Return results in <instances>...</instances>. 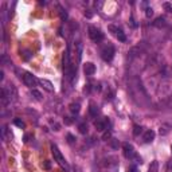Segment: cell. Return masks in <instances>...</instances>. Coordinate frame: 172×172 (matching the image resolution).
Instances as JSON below:
<instances>
[{
  "mask_svg": "<svg viewBox=\"0 0 172 172\" xmlns=\"http://www.w3.org/2000/svg\"><path fill=\"white\" fill-rule=\"evenodd\" d=\"M171 152H172V145H171Z\"/></svg>",
  "mask_w": 172,
  "mask_h": 172,
  "instance_id": "d6a6232c",
  "label": "cell"
},
{
  "mask_svg": "<svg viewBox=\"0 0 172 172\" xmlns=\"http://www.w3.org/2000/svg\"><path fill=\"white\" fill-rule=\"evenodd\" d=\"M94 126H96V129H97L98 132H102V130H105L106 129V125L104 121H96L94 122Z\"/></svg>",
  "mask_w": 172,
  "mask_h": 172,
  "instance_id": "7c38bea8",
  "label": "cell"
},
{
  "mask_svg": "<svg viewBox=\"0 0 172 172\" xmlns=\"http://www.w3.org/2000/svg\"><path fill=\"white\" fill-rule=\"evenodd\" d=\"M78 129H79V133H82V134H86V133H87V125H86L85 122L79 124Z\"/></svg>",
  "mask_w": 172,
  "mask_h": 172,
  "instance_id": "e0dca14e",
  "label": "cell"
},
{
  "mask_svg": "<svg viewBox=\"0 0 172 172\" xmlns=\"http://www.w3.org/2000/svg\"><path fill=\"white\" fill-rule=\"evenodd\" d=\"M85 16L86 18H91V12H85Z\"/></svg>",
  "mask_w": 172,
  "mask_h": 172,
  "instance_id": "1f68e13d",
  "label": "cell"
},
{
  "mask_svg": "<svg viewBox=\"0 0 172 172\" xmlns=\"http://www.w3.org/2000/svg\"><path fill=\"white\" fill-rule=\"evenodd\" d=\"M163 8H164L167 12H172V4L168 3V1H165V3H163Z\"/></svg>",
  "mask_w": 172,
  "mask_h": 172,
  "instance_id": "603a6c76",
  "label": "cell"
},
{
  "mask_svg": "<svg viewBox=\"0 0 172 172\" xmlns=\"http://www.w3.org/2000/svg\"><path fill=\"white\" fill-rule=\"evenodd\" d=\"M50 124H51V125H53V126H54V128H55V130H59V128H61V126H59V125H58V124H57V122H55V121H50Z\"/></svg>",
  "mask_w": 172,
  "mask_h": 172,
  "instance_id": "4dcf8cb0",
  "label": "cell"
},
{
  "mask_svg": "<svg viewBox=\"0 0 172 172\" xmlns=\"http://www.w3.org/2000/svg\"><path fill=\"white\" fill-rule=\"evenodd\" d=\"M31 94L36 98V100H42V94H40V91H38V90L32 89V90H31Z\"/></svg>",
  "mask_w": 172,
  "mask_h": 172,
  "instance_id": "7402d4cb",
  "label": "cell"
},
{
  "mask_svg": "<svg viewBox=\"0 0 172 172\" xmlns=\"http://www.w3.org/2000/svg\"><path fill=\"white\" fill-rule=\"evenodd\" d=\"M108 28H109V31H112L113 34H117V31H118V28L116 27V26H113V24H110Z\"/></svg>",
  "mask_w": 172,
  "mask_h": 172,
  "instance_id": "4316f807",
  "label": "cell"
},
{
  "mask_svg": "<svg viewBox=\"0 0 172 172\" xmlns=\"http://www.w3.org/2000/svg\"><path fill=\"white\" fill-rule=\"evenodd\" d=\"M116 35H117V39L120 40V42H126V36H125V34H124L121 30H118Z\"/></svg>",
  "mask_w": 172,
  "mask_h": 172,
  "instance_id": "9a60e30c",
  "label": "cell"
},
{
  "mask_svg": "<svg viewBox=\"0 0 172 172\" xmlns=\"http://www.w3.org/2000/svg\"><path fill=\"white\" fill-rule=\"evenodd\" d=\"M89 113H90V116H91V117H96V116L98 114V109H97V106L94 105L93 102H91V104L89 105Z\"/></svg>",
  "mask_w": 172,
  "mask_h": 172,
  "instance_id": "8fae6325",
  "label": "cell"
},
{
  "mask_svg": "<svg viewBox=\"0 0 172 172\" xmlns=\"http://www.w3.org/2000/svg\"><path fill=\"white\" fill-rule=\"evenodd\" d=\"M110 141V147L113 149H117L118 148V145H120V143H118V140H116V139H112V140H109Z\"/></svg>",
  "mask_w": 172,
  "mask_h": 172,
  "instance_id": "44dd1931",
  "label": "cell"
},
{
  "mask_svg": "<svg viewBox=\"0 0 172 172\" xmlns=\"http://www.w3.org/2000/svg\"><path fill=\"white\" fill-rule=\"evenodd\" d=\"M51 153H53V156H54V160L58 163L62 168H65L66 171H69V164L66 163V160H65V157H63V155L61 153V151L58 149V147L57 145H51Z\"/></svg>",
  "mask_w": 172,
  "mask_h": 172,
  "instance_id": "6da1fadb",
  "label": "cell"
},
{
  "mask_svg": "<svg viewBox=\"0 0 172 172\" xmlns=\"http://www.w3.org/2000/svg\"><path fill=\"white\" fill-rule=\"evenodd\" d=\"M101 57L105 62H110L114 57V47L112 44H106V46L102 47L101 50Z\"/></svg>",
  "mask_w": 172,
  "mask_h": 172,
  "instance_id": "7a4b0ae2",
  "label": "cell"
},
{
  "mask_svg": "<svg viewBox=\"0 0 172 172\" xmlns=\"http://www.w3.org/2000/svg\"><path fill=\"white\" fill-rule=\"evenodd\" d=\"M155 136H156V133L153 132V130H151V129L147 130V132L144 133V137H143V139H144V143H152V141L155 140Z\"/></svg>",
  "mask_w": 172,
  "mask_h": 172,
  "instance_id": "9c48e42d",
  "label": "cell"
},
{
  "mask_svg": "<svg viewBox=\"0 0 172 172\" xmlns=\"http://www.w3.org/2000/svg\"><path fill=\"white\" fill-rule=\"evenodd\" d=\"M141 132H143V128H141L140 125H134V126H133V134H134V136H139Z\"/></svg>",
  "mask_w": 172,
  "mask_h": 172,
  "instance_id": "d6986e66",
  "label": "cell"
},
{
  "mask_svg": "<svg viewBox=\"0 0 172 172\" xmlns=\"http://www.w3.org/2000/svg\"><path fill=\"white\" fill-rule=\"evenodd\" d=\"M38 83H40V85L43 86V89H46L47 91H54V86H53V83L50 82V81H47V79H43V78H40V79H38Z\"/></svg>",
  "mask_w": 172,
  "mask_h": 172,
  "instance_id": "ba28073f",
  "label": "cell"
},
{
  "mask_svg": "<svg viewBox=\"0 0 172 172\" xmlns=\"http://www.w3.org/2000/svg\"><path fill=\"white\" fill-rule=\"evenodd\" d=\"M155 26H157V27H164L165 26V20H164V18H157L156 19V22H155Z\"/></svg>",
  "mask_w": 172,
  "mask_h": 172,
  "instance_id": "2e32d148",
  "label": "cell"
},
{
  "mask_svg": "<svg viewBox=\"0 0 172 172\" xmlns=\"http://www.w3.org/2000/svg\"><path fill=\"white\" fill-rule=\"evenodd\" d=\"M69 109H70L71 113H79V110H81V105H79L78 102H73V104H70V106H69Z\"/></svg>",
  "mask_w": 172,
  "mask_h": 172,
  "instance_id": "30bf717a",
  "label": "cell"
},
{
  "mask_svg": "<svg viewBox=\"0 0 172 172\" xmlns=\"http://www.w3.org/2000/svg\"><path fill=\"white\" fill-rule=\"evenodd\" d=\"M62 63H63V70L66 71L69 67H70V47L67 46L66 51L63 53V59H62Z\"/></svg>",
  "mask_w": 172,
  "mask_h": 172,
  "instance_id": "8992f818",
  "label": "cell"
},
{
  "mask_svg": "<svg viewBox=\"0 0 172 172\" xmlns=\"http://www.w3.org/2000/svg\"><path fill=\"white\" fill-rule=\"evenodd\" d=\"M77 172H79V171H77Z\"/></svg>",
  "mask_w": 172,
  "mask_h": 172,
  "instance_id": "836d02e7",
  "label": "cell"
},
{
  "mask_svg": "<svg viewBox=\"0 0 172 172\" xmlns=\"http://www.w3.org/2000/svg\"><path fill=\"white\" fill-rule=\"evenodd\" d=\"M42 167L44 169H50L51 168V163L48 160H46V161H43V164H42Z\"/></svg>",
  "mask_w": 172,
  "mask_h": 172,
  "instance_id": "484cf974",
  "label": "cell"
},
{
  "mask_svg": "<svg viewBox=\"0 0 172 172\" xmlns=\"http://www.w3.org/2000/svg\"><path fill=\"white\" fill-rule=\"evenodd\" d=\"M73 121H74V120H73L71 117H65V124H66V125H71Z\"/></svg>",
  "mask_w": 172,
  "mask_h": 172,
  "instance_id": "f1b7e54d",
  "label": "cell"
},
{
  "mask_svg": "<svg viewBox=\"0 0 172 172\" xmlns=\"http://www.w3.org/2000/svg\"><path fill=\"white\" fill-rule=\"evenodd\" d=\"M66 139H67V143H70V144L75 143V140H77V139H75V137L73 136V134H70V133H69V134L66 136Z\"/></svg>",
  "mask_w": 172,
  "mask_h": 172,
  "instance_id": "cb8c5ba5",
  "label": "cell"
},
{
  "mask_svg": "<svg viewBox=\"0 0 172 172\" xmlns=\"http://www.w3.org/2000/svg\"><path fill=\"white\" fill-rule=\"evenodd\" d=\"M128 172H140V171H139V168H137L136 165H130L128 168Z\"/></svg>",
  "mask_w": 172,
  "mask_h": 172,
  "instance_id": "f546056e",
  "label": "cell"
},
{
  "mask_svg": "<svg viewBox=\"0 0 172 172\" xmlns=\"http://www.w3.org/2000/svg\"><path fill=\"white\" fill-rule=\"evenodd\" d=\"M14 124H15L18 128H24V126H26V124H24L20 118H15V120H14Z\"/></svg>",
  "mask_w": 172,
  "mask_h": 172,
  "instance_id": "ffe728a7",
  "label": "cell"
},
{
  "mask_svg": "<svg viewBox=\"0 0 172 172\" xmlns=\"http://www.w3.org/2000/svg\"><path fill=\"white\" fill-rule=\"evenodd\" d=\"M148 172H159V163H157L156 160H153L152 163H151V165H149V168H148Z\"/></svg>",
  "mask_w": 172,
  "mask_h": 172,
  "instance_id": "4fadbf2b",
  "label": "cell"
},
{
  "mask_svg": "<svg viewBox=\"0 0 172 172\" xmlns=\"http://www.w3.org/2000/svg\"><path fill=\"white\" fill-rule=\"evenodd\" d=\"M77 57H78V61H81V57H82V43L77 42Z\"/></svg>",
  "mask_w": 172,
  "mask_h": 172,
  "instance_id": "5bb4252c",
  "label": "cell"
},
{
  "mask_svg": "<svg viewBox=\"0 0 172 172\" xmlns=\"http://www.w3.org/2000/svg\"><path fill=\"white\" fill-rule=\"evenodd\" d=\"M122 149H124V155H125V157H128V159H133V157H136L134 148H133L130 144L125 143V144L122 145Z\"/></svg>",
  "mask_w": 172,
  "mask_h": 172,
  "instance_id": "5b68a950",
  "label": "cell"
},
{
  "mask_svg": "<svg viewBox=\"0 0 172 172\" xmlns=\"http://www.w3.org/2000/svg\"><path fill=\"white\" fill-rule=\"evenodd\" d=\"M59 15H61V19L62 20H67V12L62 7H59Z\"/></svg>",
  "mask_w": 172,
  "mask_h": 172,
  "instance_id": "ac0fdd59",
  "label": "cell"
},
{
  "mask_svg": "<svg viewBox=\"0 0 172 172\" xmlns=\"http://www.w3.org/2000/svg\"><path fill=\"white\" fill-rule=\"evenodd\" d=\"M89 36L93 42H97V43L104 39V34L101 32V30H98L97 27H93V26L89 27Z\"/></svg>",
  "mask_w": 172,
  "mask_h": 172,
  "instance_id": "3957f363",
  "label": "cell"
},
{
  "mask_svg": "<svg viewBox=\"0 0 172 172\" xmlns=\"http://www.w3.org/2000/svg\"><path fill=\"white\" fill-rule=\"evenodd\" d=\"M23 82L26 83L27 86L32 87V86H35L36 83H38V79H36L35 77L31 74V73H24V75H23Z\"/></svg>",
  "mask_w": 172,
  "mask_h": 172,
  "instance_id": "277c9868",
  "label": "cell"
},
{
  "mask_svg": "<svg viewBox=\"0 0 172 172\" xmlns=\"http://www.w3.org/2000/svg\"><path fill=\"white\" fill-rule=\"evenodd\" d=\"M112 137V134H110V132H105L104 133V136H102V140H105V141H108Z\"/></svg>",
  "mask_w": 172,
  "mask_h": 172,
  "instance_id": "83f0119b",
  "label": "cell"
},
{
  "mask_svg": "<svg viewBox=\"0 0 172 172\" xmlns=\"http://www.w3.org/2000/svg\"><path fill=\"white\" fill-rule=\"evenodd\" d=\"M145 16H147V18H151V16H153V10L151 7H148L147 10H145Z\"/></svg>",
  "mask_w": 172,
  "mask_h": 172,
  "instance_id": "d4e9b609",
  "label": "cell"
},
{
  "mask_svg": "<svg viewBox=\"0 0 172 172\" xmlns=\"http://www.w3.org/2000/svg\"><path fill=\"white\" fill-rule=\"evenodd\" d=\"M83 71H85L86 75H93L96 73V66H94V63L91 62H86L83 65Z\"/></svg>",
  "mask_w": 172,
  "mask_h": 172,
  "instance_id": "52a82bcc",
  "label": "cell"
}]
</instances>
